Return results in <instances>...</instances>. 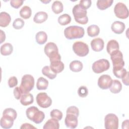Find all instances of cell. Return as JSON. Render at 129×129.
Listing matches in <instances>:
<instances>
[{
    "label": "cell",
    "instance_id": "1",
    "mask_svg": "<svg viewBox=\"0 0 129 129\" xmlns=\"http://www.w3.org/2000/svg\"><path fill=\"white\" fill-rule=\"evenodd\" d=\"M85 34L83 27L78 26H70L65 28L64 35L68 39H74L82 38Z\"/></svg>",
    "mask_w": 129,
    "mask_h": 129
},
{
    "label": "cell",
    "instance_id": "2",
    "mask_svg": "<svg viewBox=\"0 0 129 129\" xmlns=\"http://www.w3.org/2000/svg\"><path fill=\"white\" fill-rule=\"evenodd\" d=\"M26 113L27 118L36 124L42 122L45 118L44 113L39 110L36 106H31L28 108Z\"/></svg>",
    "mask_w": 129,
    "mask_h": 129
},
{
    "label": "cell",
    "instance_id": "3",
    "mask_svg": "<svg viewBox=\"0 0 129 129\" xmlns=\"http://www.w3.org/2000/svg\"><path fill=\"white\" fill-rule=\"evenodd\" d=\"M45 54L49 57L50 62L61 60V56L58 53V49L55 43L52 42L47 43L44 46Z\"/></svg>",
    "mask_w": 129,
    "mask_h": 129
},
{
    "label": "cell",
    "instance_id": "4",
    "mask_svg": "<svg viewBox=\"0 0 129 129\" xmlns=\"http://www.w3.org/2000/svg\"><path fill=\"white\" fill-rule=\"evenodd\" d=\"M72 12L76 22L82 25L86 24L88 23V18L87 16V10L82 8L79 4L74 7Z\"/></svg>",
    "mask_w": 129,
    "mask_h": 129
},
{
    "label": "cell",
    "instance_id": "5",
    "mask_svg": "<svg viewBox=\"0 0 129 129\" xmlns=\"http://www.w3.org/2000/svg\"><path fill=\"white\" fill-rule=\"evenodd\" d=\"M34 79L33 77L30 74L24 75L21 80L20 88L23 94L29 93L34 88Z\"/></svg>",
    "mask_w": 129,
    "mask_h": 129
},
{
    "label": "cell",
    "instance_id": "6",
    "mask_svg": "<svg viewBox=\"0 0 129 129\" xmlns=\"http://www.w3.org/2000/svg\"><path fill=\"white\" fill-rule=\"evenodd\" d=\"M73 50L78 56L83 57L86 56L89 52L88 45L82 41H76L73 45Z\"/></svg>",
    "mask_w": 129,
    "mask_h": 129
},
{
    "label": "cell",
    "instance_id": "7",
    "mask_svg": "<svg viewBox=\"0 0 129 129\" xmlns=\"http://www.w3.org/2000/svg\"><path fill=\"white\" fill-rule=\"evenodd\" d=\"M110 68V63L106 59H100L95 61L92 66L93 71L96 74H100L108 70Z\"/></svg>",
    "mask_w": 129,
    "mask_h": 129
},
{
    "label": "cell",
    "instance_id": "8",
    "mask_svg": "<svg viewBox=\"0 0 129 129\" xmlns=\"http://www.w3.org/2000/svg\"><path fill=\"white\" fill-rule=\"evenodd\" d=\"M104 126L106 129H117L118 128V118L113 113L107 114L104 118Z\"/></svg>",
    "mask_w": 129,
    "mask_h": 129
},
{
    "label": "cell",
    "instance_id": "9",
    "mask_svg": "<svg viewBox=\"0 0 129 129\" xmlns=\"http://www.w3.org/2000/svg\"><path fill=\"white\" fill-rule=\"evenodd\" d=\"M37 104L42 108H47L50 107L52 104L51 98L45 92L38 93L36 97Z\"/></svg>",
    "mask_w": 129,
    "mask_h": 129
},
{
    "label": "cell",
    "instance_id": "10",
    "mask_svg": "<svg viewBox=\"0 0 129 129\" xmlns=\"http://www.w3.org/2000/svg\"><path fill=\"white\" fill-rule=\"evenodd\" d=\"M110 55L113 64V68H123L124 62L123 59V54L119 49L113 51Z\"/></svg>",
    "mask_w": 129,
    "mask_h": 129
},
{
    "label": "cell",
    "instance_id": "11",
    "mask_svg": "<svg viewBox=\"0 0 129 129\" xmlns=\"http://www.w3.org/2000/svg\"><path fill=\"white\" fill-rule=\"evenodd\" d=\"M114 12L116 17L125 19L128 17V10L126 6L121 2L117 3L114 8Z\"/></svg>",
    "mask_w": 129,
    "mask_h": 129
},
{
    "label": "cell",
    "instance_id": "12",
    "mask_svg": "<svg viewBox=\"0 0 129 129\" xmlns=\"http://www.w3.org/2000/svg\"><path fill=\"white\" fill-rule=\"evenodd\" d=\"M112 81L110 76L108 75H102L98 80V86L103 90L109 89L112 83Z\"/></svg>",
    "mask_w": 129,
    "mask_h": 129
},
{
    "label": "cell",
    "instance_id": "13",
    "mask_svg": "<svg viewBox=\"0 0 129 129\" xmlns=\"http://www.w3.org/2000/svg\"><path fill=\"white\" fill-rule=\"evenodd\" d=\"M64 123L67 127L70 128H75L77 127L78 123V117L72 114H67Z\"/></svg>",
    "mask_w": 129,
    "mask_h": 129
},
{
    "label": "cell",
    "instance_id": "14",
    "mask_svg": "<svg viewBox=\"0 0 129 129\" xmlns=\"http://www.w3.org/2000/svg\"><path fill=\"white\" fill-rule=\"evenodd\" d=\"M91 46L93 50L99 52L103 50L104 46L103 40L101 38H96L91 41Z\"/></svg>",
    "mask_w": 129,
    "mask_h": 129
},
{
    "label": "cell",
    "instance_id": "15",
    "mask_svg": "<svg viewBox=\"0 0 129 129\" xmlns=\"http://www.w3.org/2000/svg\"><path fill=\"white\" fill-rule=\"evenodd\" d=\"M50 68L54 73L58 74L63 70L64 65L61 60H57L50 62Z\"/></svg>",
    "mask_w": 129,
    "mask_h": 129
},
{
    "label": "cell",
    "instance_id": "16",
    "mask_svg": "<svg viewBox=\"0 0 129 129\" xmlns=\"http://www.w3.org/2000/svg\"><path fill=\"white\" fill-rule=\"evenodd\" d=\"M125 28V24L119 21H114L111 25V30L115 34H121L124 30Z\"/></svg>",
    "mask_w": 129,
    "mask_h": 129
},
{
    "label": "cell",
    "instance_id": "17",
    "mask_svg": "<svg viewBox=\"0 0 129 129\" xmlns=\"http://www.w3.org/2000/svg\"><path fill=\"white\" fill-rule=\"evenodd\" d=\"M11 21V17L8 13L2 12L0 13V26L6 27L8 26Z\"/></svg>",
    "mask_w": 129,
    "mask_h": 129
},
{
    "label": "cell",
    "instance_id": "18",
    "mask_svg": "<svg viewBox=\"0 0 129 129\" xmlns=\"http://www.w3.org/2000/svg\"><path fill=\"white\" fill-rule=\"evenodd\" d=\"M48 18L47 14L44 11H40L36 13L33 18V21L35 23L41 24L45 21Z\"/></svg>",
    "mask_w": 129,
    "mask_h": 129
},
{
    "label": "cell",
    "instance_id": "19",
    "mask_svg": "<svg viewBox=\"0 0 129 129\" xmlns=\"http://www.w3.org/2000/svg\"><path fill=\"white\" fill-rule=\"evenodd\" d=\"M119 49V44L118 42L116 40L111 39L107 42L106 46V50L108 54H110L113 51Z\"/></svg>",
    "mask_w": 129,
    "mask_h": 129
},
{
    "label": "cell",
    "instance_id": "20",
    "mask_svg": "<svg viewBox=\"0 0 129 129\" xmlns=\"http://www.w3.org/2000/svg\"><path fill=\"white\" fill-rule=\"evenodd\" d=\"M34 101V98L32 94L31 93L23 94L21 98L20 102L24 106H27L33 103Z\"/></svg>",
    "mask_w": 129,
    "mask_h": 129
},
{
    "label": "cell",
    "instance_id": "21",
    "mask_svg": "<svg viewBox=\"0 0 129 129\" xmlns=\"http://www.w3.org/2000/svg\"><path fill=\"white\" fill-rule=\"evenodd\" d=\"M58 121L52 118L48 119L43 125V129H58L59 128V123Z\"/></svg>",
    "mask_w": 129,
    "mask_h": 129
},
{
    "label": "cell",
    "instance_id": "22",
    "mask_svg": "<svg viewBox=\"0 0 129 129\" xmlns=\"http://www.w3.org/2000/svg\"><path fill=\"white\" fill-rule=\"evenodd\" d=\"M14 120L7 117L3 116L0 120L1 126L5 129H9L12 127L14 124Z\"/></svg>",
    "mask_w": 129,
    "mask_h": 129
},
{
    "label": "cell",
    "instance_id": "23",
    "mask_svg": "<svg viewBox=\"0 0 129 129\" xmlns=\"http://www.w3.org/2000/svg\"><path fill=\"white\" fill-rule=\"evenodd\" d=\"M13 51V46L10 43H5L1 46V53L4 56L10 55Z\"/></svg>",
    "mask_w": 129,
    "mask_h": 129
},
{
    "label": "cell",
    "instance_id": "24",
    "mask_svg": "<svg viewBox=\"0 0 129 129\" xmlns=\"http://www.w3.org/2000/svg\"><path fill=\"white\" fill-rule=\"evenodd\" d=\"M122 89V85L121 82L118 80H113L112 83L109 88L110 92L113 94L119 93Z\"/></svg>",
    "mask_w": 129,
    "mask_h": 129
},
{
    "label": "cell",
    "instance_id": "25",
    "mask_svg": "<svg viewBox=\"0 0 129 129\" xmlns=\"http://www.w3.org/2000/svg\"><path fill=\"white\" fill-rule=\"evenodd\" d=\"M70 69L74 72H79L82 71L83 65L81 61L75 60L71 61L70 63Z\"/></svg>",
    "mask_w": 129,
    "mask_h": 129
},
{
    "label": "cell",
    "instance_id": "26",
    "mask_svg": "<svg viewBox=\"0 0 129 129\" xmlns=\"http://www.w3.org/2000/svg\"><path fill=\"white\" fill-rule=\"evenodd\" d=\"M113 3V0H98L97 1L96 5L99 10H104L110 7Z\"/></svg>",
    "mask_w": 129,
    "mask_h": 129
},
{
    "label": "cell",
    "instance_id": "27",
    "mask_svg": "<svg viewBox=\"0 0 129 129\" xmlns=\"http://www.w3.org/2000/svg\"><path fill=\"white\" fill-rule=\"evenodd\" d=\"M35 39L38 44L42 45L47 41V35L44 31H39L35 35Z\"/></svg>",
    "mask_w": 129,
    "mask_h": 129
},
{
    "label": "cell",
    "instance_id": "28",
    "mask_svg": "<svg viewBox=\"0 0 129 129\" xmlns=\"http://www.w3.org/2000/svg\"><path fill=\"white\" fill-rule=\"evenodd\" d=\"M87 31L89 36L93 37L98 35L100 32V28L96 25H91L88 27Z\"/></svg>",
    "mask_w": 129,
    "mask_h": 129
},
{
    "label": "cell",
    "instance_id": "29",
    "mask_svg": "<svg viewBox=\"0 0 129 129\" xmlns=\"http://www.w3.org/2000/svg\"><path fill=\"white\" fill-rule=\"evenodd\" d=\"M48 86V81L43 77H40L38 79L36 83V88L39 90H46Z\"/></svg>",
    "mask_w": 129,
    "mask_h": 129
},
{
    "label": "cell",
    "instance_id": "30",
    "mask_svg": "<svg viewBox=\"0 0 129 129\" xmlns=\"http://www.w3.org/2000/svg\"><path fill=\"white\" fill-rule=\"evenodd\" d=\"M21 17L24 19H27L30 18L32 14V11L31 8L27 6L23 7L19 12Z\"/></svg>",
    "mask_w": 129,
    "mask_h": 129
},
{
    "label": "cell",
    "instance_id": "31",
    "mask_svg": "<svg viewBox=\"0 0 129 129\" xmlns=\"http://www.w3.org/2000/svg\"><path fill=\"white\" fill-rule=\"evenodd\" d=\"M51 9L54 14H58L63 11V4L60 1H55L52 3L51 5Z\"/></svg>",
    "mask_w": 129,
    "mask_h": 129
},
{
    "label": "cell",
    "instance_id": "32",
    "mask_svg": "<svg viewBox=\"0 0 129 129\" xmlns=\"http://www.w3.org/2000/svg\"><path fill=\"white\" fill-rule=\"evenodd\" d=\"M42 73L43 75L47 77L49 79L52 80L56 78L57 74L54 73L50 69V66H45L42 69Z\"/></svg>",
    "mask_w": 129,
    "mask_h": 129
},
{
    "label": "cell",
    "instance_id": "33",
    "mask_svg": "<svg viewBox=\"0 0 129 129\" xmlns=\"http://www.w3.org/2000/svg\"><path fill=\"white\" fill-rule=\"evenodd\" d=\"M3 116L7 117L15 120L17 116V113L16 111L12 108H7L3 111Z\"/></svg>",
    "mask_w": 129,
    "mask_h": 129
},
{
    "label": "cell",
    "instance_id": "34",
    "mask_svg": "<svg viewBox=\"0 0 129 129\" xmlns=\"http://www.w3.org/2000/svg\"><path fill=\"white\" fill-rule=\"evenodd\" d=\"M71 21V17L68 14H64L58 18V23L62 26L69 24Z\"/></svg>",
    "mask_w": 129,
    "mask_h": 129
},
{
    "label": "cell",
    "instance_id": "35",
    "mask_svg": "<svg viewBox=\"0 0 129 129\" xmlns=\"http://www.w3.org/2000/svg\"><path fill=\"white\" fill-rule=\"evenodd\" d=\"M113 73L116 77L121 79L126 75L127 71L123 68H113Z\"/></svg>",
    "mask_w": 129,
    "mask_h": 129
},
{
    "label": "cell",
    "instance_id": "36",
    "mask_svg": "<svg viewBox=\"0 0 129 129\" xmlns=\"http://www.w3.org/2000/svg\"><path fill=\"white\" fill-rule=\"evenodd\" d=\"M50 117L52 118L55 119L57 120H60L62 118V113L58 109H54L52 110L50 112Z\"/></svg>",
    "mask_w": 129,
    "mask_h": 129
},
{
    "label": "cell",
    "instance_id": "37",
    "mask_svg": "<svg viewBox=\"0 0 129 129\" xmlns=\"http://www.w3.org/2000/svg\"><path fill=\"white\" fill-rule=\"evenodd\" d=\"M25 22L21 18L16 19L13 23V27L14 28L17 30H19L22 29L24 26Z\"/></svg>",
    "mask_w": 129,
    "mask_h": 129
},
{
    "label": "cell",
    "instance_id": "38",
    "mask_svg": "<svg viewBox=\"0 0 129 129\" xmlns=\"http://www.w3.org/2000/svg\"><path fill=\"white\" fill-rule=\"evenodd\" d=\"M78 94L79 96L82 98L86 97L88 94L87 88L85 86H80L78 90Z\"/></svg>",
    "mask_w": 129,
    "mask_h": 129
},
{
    "label": "cell",
    "instance_id": "39",
    "mask_svg": "<svg viewBox=\"0 0 129 129\" xmlns=\"http://www.w3.org/2000/svg\"><path fill=\"white\" fill-rule=\"evenodd\" d=\"M67 114H72L78 117L79 115V110L78 107L75 106H71L69 107L67 109Z\"/></svg>",
    "mask_w": 129,
    "mask_h": 129
},
{
    "label": "cell",
    "instance_id": "40",
    "mask_svg": "<svg viewBox=\"0 0 129 129\" xmlns=\"http://www.w3.org/2000/svg\"><path fill=\"white\" fill-rule=\"evenodd\" d=\"M92 2L91 0H81L79 2V5L84 9L87 10L91 6Z\"/></svg>",
    "mask_w": 129,
    "mask_h": 129
},
{
    "label": "cell",
    "instance_id": "41",
    "mask_svg": "<svg viewBox=\"0 0 129 129\" xmlns=\"http://www.w3.org/2000/svg\"><path fill=\"white\" fill-rule=\"evenodd\" d=\"M23 3L24 1L23 0H11L10 1V5L13 8L18 9L23 5Z\"/></svg>",
    "mask_w": 129,
    "mask_h": 129
},
{
    "label": "cell",
    "instance_id": "42",
    "mask_svg": "<svg viewBox=\"0 0 129 129\" xmlns=\"http://www.w3.org/2000/svg\"><path fill=\"white\" fill-rule=\"evenodd\" d=\"M8 85L10 88H13L16 86L18 84V79L17 78L15 77H11L8 80Z\"/></svg>",
    "mask_w": 129,
    "mask_h": 129
},
{
    "label": "cell",
    "instance_id": "43",
    "mask_svg": "<svg viewBox=\"0 0 129 129\" xmlns=\"http://www.w3.org/2000/svg\"><path fill=\"white\" fill-rule=\"evenodd\" d=\"M13 93H14V95L15 98L19 100L21 98L23 93L20 88V87H16L15 88V89H14L13 91Z\"/></svg>",
    "mask_w": 129,
    "mask_h": 129
},
{
    "label": "cell",
    "instance_id": "44",
    "mask_svg": "<svg viewBox=\"0 0 129 129\" xmlns=\"http://www.w3.org/2000/svg\"><path fill=\"white\" fill-rule=\"evenodd\" d=\"M20 128H27V129H30V128H36L35 126L29 123H24L22 124V125L20 127Z\"/></svg>",
    "mask_w": 129,
    "mask_h": 129
},
{
    "label": "cell",
    "instance_id": "45",
    "mask_svg": "<svg viewBox=\"0 0 129 129\" xmlns=\"http://www.w3.org/2000/svg\"><path fill=\"white\" fill-rule=\"evenodd\" d=\"M122 81L123 82V83L126 86H128V72H127L126 75L123 76L122 78Z\"/></svg>",
    "mask_w": 129,
    "mask_h": 129
},
{
    "label": "cell",
    "instance_id": "46",
    "mask_svg": "<svg viewBox=\"0 0 129 129\" xmlns=\"http://www.w3.org/2000/svg\"><path fill=\"white\" fill-rule=\"evenodd\" d=\"M0 33H1V43H2L4 41H5L6 34L5 32L2 30H0Z\"/></svg>",
    "mask_w": 129,
    "mask_h": 129
},
{
    "label": "cell",
    "instance_id": "47",
    "mask_svg": "<svg viewBox=\"0 0 129 129\" xmlns=\"http://www.w3.org/2000/svg\"><path fill=\"white\" fill-rule=\"evenodd\" d=\"M128 119H126L124 120L122 123V128H128Z\"/></svg>",
    "mask_w": 129,
    "mask_h": 129
},
{
    "label": "cell",
    "instance_id": "48",
    "mask_svg": "<svg viewBox=\"0 0 129 129\" xmlns=\"http://www.w3.org/2000/svg\"><path fill=\"white\" fill-rule=\"evenodd\" d=\"M51 1H41V2L44 3V4H47V3H48L49 2H50Z\"/></svg>",
    "mask_w": 129,
    "mask_h": 129
}]
</instances>
